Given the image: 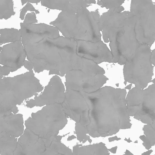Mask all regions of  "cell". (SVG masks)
<instances>
[{"label": "cell", "mask_w": 155, "mask_h": 155, "mask_svg": "<svg viewBox=\"0 0 155 155\" xmlns=\"http://www.w3.org/2000/svg\"><path fill=\"white\" fill-rule=\"evenodd\" d=\"M66 91L73 90L91 93L102 87L108 78L104 74L74 70L65 75Z\"/></svg>", "instance_id": "cell-11"}, {"label": "cell", "mask_w": 155, "mask_h": 155, "mask_svg": "<svg viewBox=\"0 0 155 155\" xmlns=\"http://www.w3.org/2000/svg\"><path fill=\"white\" fill-rule=\"evenodd\" d=\"M9 69L6 66L0 65V79L2 78L3 76L8 75L10 72Z\"/></svg>", "instance_id": "cell-25"}, {"label": "cell", "mask_w": 155, "mask_h": 155, "mask_svg": "<svg viewBox=\"0 0 155 155\" xmlns=\"http://www.w3.org/2000/svg\"><path fill=\"white\" fill-rule=\"evenodd\" d=\"M132 84H131L130 83V84H129L127 86H126L125 87V89H128V90H130L131 89V87H132Z\"/></svg>", "instance_id": "cell-32"}, {"label": "cell", "mask_w": 155, "mask_h": 155, "mask_svg": "<svg viewBox=\"0 0 155 155\" xmlns=\"http://www.w3.org/2000/svg\"><path fill=\"white\" fill-rule=\"evenodd\" d=\"M0 45L7 43H13L21 40L20 29L12 28L1 29L0 31Z\"/></svg>", "instance_id": "cell-18"}, {"label": "cell", "mask_w": 155, "mask_h": 155, "mask_svg": "<svg viewBox=\"0 0 155 155\" xmlns=\"http://www.w3.org/2000/svg\"><path fill=\"white\" fill-rule=\"evenodd\" d=\"M77 138V137L74 135H71L68 137V140H71L74 138Z\"/></svg>", "instance_id": "cell-31"}, {"label": "cell", "mask_w": 155, "mask_h": 155, "mask_svg": "<svg viewBox=\"0 0 155 155\" xmlns=\"http://www.w3.org/2000/svg\"><path fill=\"white\" fill-rule=\"evenodd\" d=\"M65 97V88L61 79L57 75L53 76L44 91L33 99L26 101V106L29 108L51 104H62Z\"/></svg>", "instance_id": "cell-12"}, {"label": "cell", "mask_w": 155, "mask_h": 155, "mask_svg": "<svg viewBox=\"0 0 155 155\" xmlns=\"http://www.w3.org/2000/svg\"><path fill=\"white\" fill-rule=\"evenodd\" d=\"M35 12L36 14H39V12L36 9L33 5L30 3L28 2L26 5L22 8L20 14L19 18L21 20H23L25 18V15L27 11Z\"/></svg>", "instance_id": "cell-23"}, {"label": "cell", "mask_w": 155, "mask_h": 155, "mask_svg": "<svg viewBox=\"0 0 155 155\" xmlns=\"http://www.w3.org/2000/svg\"><path fill=\"white\" fill-rule=\"evenodd\" d=\"M21 1L22 5H23L24 4L26 3H27L28 2L27 1L21 0Z\"/></svg>", "instance_id": "cell-34"}, {"label": "cell", "mask_w": 155, "mask_h": 155, "mask_svg": "<svg viewBox=\"0 0 155 155\" xmlns=\"http://www.w3.org/2000/svg\"><path fill=\"white\" fill-rule=\"evenodd\" d=\"M24 67L29 71L32 70L34 68V64L31 62L25 60L24 62Z\"/></svg>", "instance_id": "cell-26"}, {"label": "cell", "mask_w": 155, "mask_h": 155, "mask_svg": "<svg viewBox=\"0 0 155 155\" xmlns=\"http://www.w3.org/2000/svg\"><path fill=\"white\" fill-rule=\"evenodd\" d=\"M100 17L98 11L90 12L83 7L76 12L61 11L49 24L56 27L65 38L96 42L101 39Z\"/></svg>", "instance_id": "cell-3"}, {"label": "cell", "mask_w": 155, "mask_h": 155, "mask_svg": "<svg viewBox=\"0 0 155 155\" xmlns=\"http://www.w3.org/2000/svg\"><path fill=\"white\" fill-rule=\"evenodd\" d=\"M33 70L13 77H4L0 81V116L18 111L17 105L43 89Z\"/></svg>", "instance_id": "cell-4"}, {"label": "cell", "mask_w": 155, "mask_h": 155, "mask_svg": "<svg viewBox=\"0 0 155 155\" xmlns=\"http://www.w3.org/2000/svg\"><path fill=\"white\" fill-rule=\"evenodd\" d=\"M127 81H124V84H125V85H126V84H127Z\"/></svg>", "instance_id": "cell-36"}, {"label": "cell", "mask_w": 155, "mask_h": 155, "mask_svg": "<svg viewBox=\"0 0 155 155\" xmlns=\"http://www.w3.org/2000/svg\"><path fill=\"white\" fill-rule=\"evenodd\" d=\"M151 56L150 46L140 45L124 65V80L134 84L139 89H144L151 82L153 75Z\"/></svg>", "instance_id": "cell-8"}, {"label": "cell", "mask_w": 155, "mask_h": 155, "mask_svg": "<svg viewBox=\"0 0 155 155\" xmlns=\"http://www.w3.org/2000/svg\"><path fill=\"white\" fill-rule=\"evenodd\" d=\"M117 147V146H116L110 149H108V150L112 153H115L116 152Z\"/></svg>", "instance_id": "cell-29"}, {"label": "cell", "mask_w": 155, "mask_h": 155, "mask_svg": "<svg viewBox=\"0 0 155 155\" xmlns=\"http://www.w3.org/2000/svg\"><path fill=\"white\" fill-rule=\"evenodd\" d=\"M20 25L27 58L35 72L49 70V75L63 77L78 67L81 57L76 52V40L60 36L56 27L45 23Z\"/></svg>", "instance_id": "cell-1"}, {"label": "cell", "mask_w": 155, "mask_h": 155, "mask_svg": "<svg viewBox=\"0 0 155 155\" xmlns=\"http://www.w3.org/2000/svg\"><path fill=\"white\" fill-rule=\"evenodd\" d=\"M0 138H16L24 132L22 114L6 113L0 117Z\"/></svg>", "instance_id": "cell-15"}, {"label": "cell", "mask_w": 155, "mask_h": 155, "mask_svg": "<svg viewBox=\"0 0 155 155\" xmlns=\"http://www.w3.org/2000/svg\"><path fill=\"white\" fill-rule=\"evenodd\" d=\"M36 14L34 12L28 13L25 15L23 23L25 24H35L37 23Z\"/></svg>", "instance_id": "cell-24"}, {"label": "cell", "mask_w": 155, "mask_h": 155, "mask_svg": "<svg viewBox=\"0 0 155 155\" xmlns=\"http://www.w3.org/2000/svg\"><path fill=\"white\" fill-rule=\"evenodd\" d=\"M72 152V155H110L105 144L102 142L86 146L77 144Z\"/></svg>", "instance_id": "cell-17"}, {"label": "cell", "mask_w": 155, "mask_h": 155, "mask_svg": "<svg viewBox=\"0 0 155 155\" xmlns=\"http://www.w3.org/2000/svg\"><path fill=\"white\" fill-rule=\"evenodd\" d=\"M76 49L79 56L98 64L104 62L113 63V57L111 51L101 41L93 42L77 40Z\"/></svg>", "instance_id": "cell-13"}, {"label": "cell", "mask_w": 155, "mask_h": 155, "mask_svg": "<svg viewBox=\"0 0 155 155\" xmlns=\"http://www.w3.org/2000/svg\"><path fill=\"white\" fill-rule=\"evenodd\" d=\"M26 57V53L20 40L2 47L0 53V64L13 72L24 65Z\"/></svg>", "instance_id": "cell-14"}, {"label": "cell", "mask_w": 155, "mask_h": 155, "mask_svg": "<svg viewBox=\"0 0 155 155\" xmlns=\"http://www.w3.org/2000/svg\"><path fill=\"white\" fill-rule=\"evenodd\" d=\"M130 11L136 18L137 40L150 47L155 41V5L151 0H132Z\"/></svg>", "instance_id": "cell-10"}, {"label": "cell", "mask_w": 155, "mask_h": 155, "mask_svg": "<svg viewBox=\"0 0 155 155\" xmlns=\"http://www.w3.org/2000/svg\"><path fill=\"white\" fill-rule=\"evenodd\" d=\"M28 2L30 3H35L37 5H38V3L40 2L41 0H28L27 1Z\"/></svg>", "instance_id": "cell-30"}, {"label": "cell", "mask_w": 155, "mask_h": 155, "mask_svg": "<svg viewBox=\"0 0 155 155\" xmlns=\"http://www.w3.org/2000/svg\"><path fill=\"white\" fill-rule=\"evenodd\" d=\"M80 92L86 107L76 123L85 127L89 136L105 137L116 134L120 129L131 127L125 89L105 86L92 92Z\"/></svg>", "instance_id": "cell-2"}, {"label": "cell", "mask_w": 155, "mask_h": 155, "mask_svg": "<svg viewBox=\"0 0 155 155\" xmlns=\"http://www.w3.org/2000/svg\"><path fill=\"white\" fill-rule=\"evenodd\" d=\"M136 18L129 12L124 23L120 27L107 31L103 38L109 46L113 57V63L124 65L140 45L135 31Z\"/></svg>", "instance_id": "cell-5"}, {"label": "cell", "mask_w": 155, "mask_h": 155, "mask_svg": "<svg viewBox=\"0 0 155 155\" xmlns=\"http://www.w3.org/2000/svg\"><path fill=\"white\" fill-rule=\"evenodd\" d=\"M151 82H152L153 84H155V79L154 78L153 80H152L151 81Z\"/></svg>", "instance_id": "cell-35"}, {"label": "cell", "mask_w": 155, "mask_h": 155, "mask_svg": "<svg viewBox=\"0 0 155 155\" xmlns=\"http://www.w3.org/2000/svg\"><path fill=\"white\" fill-rule=\"evenodd\" d=\"M62 136L47 139L39 137L27 128L17 141L14 155H72L71 149L61 142Z\"/></svg>", "instance_id": "cell-7"}, {"label": "cell", "mask_w": 155, "mask_h": 155, "mask_svg": "<svg viewBox=\"0 0 155 155\" xmlns=\"http://www.w3.org/2000/svg\"><path fill=\"white\" fill-rule=\"evenodd\" d=\"M67 117L62 104L48 105L25 121L26 128L39 137L48 139L58 135L67 123Z\"/></svg>", "instance_id": "cell-6"}, {"label": "cell", "mask_w": 155, "mask_h": 155, "mask_svg": "<svg viewBox=\"0 0 155 155\" xmlns=\"http://www.w3.org/2000/svg\"><path fill=\"white\" fill-rule=\"evenodd\" d=\"M75 128L77 138L78 140L83 143H85L87 140L90 143L92 142L90 136L87 135L88 133L85 127L75 123Z\"/></svg>", "instance_id": "cell-21"}, {"label": "cell", "mask_w": 155, "mask_h": 155, "mask_svg": "<svg viewBox=\"0 0 155 155\" xmlns=\"http://www.w3.org/2000/svg\"><path fill=\"white\" fill-rule=\"evenodd\" d=\"M123 155H132L130 152L127 150L125 153Z\"/></svg>", "instance_id": "cell-33"}, {"label": "cell", "mask_w": 155, "mask_h": 155, "mask_svg": "<svg viewBox=\"0 0 155 155\" xmlns=\"http://www.w3.org/2000/svg\"><path fill=\"white\" fill-rule=\"evenodd\" d=\"M120 139H121V138H118L116 136L113 137H110L108 139L109 141V142L113 141L114 140H118Z\"/></svg>", "instance_id": "cell-28"}, {"label": "cell", "mask_w": 155, "mask_h": 155, "mask_svg": "<svg viewBox=\"0 0 155 155\" xmlns=\"http://www.w3.org/2000/svg\"><path fill=\"white\" fill-rule=\"evenodd\" d=\"M124 2L123 1L98 0L97 4L102 8L105 7L107 9H110L119 7Z\"/></svg>", "instance_id": "cell-22"}, {"label": "cell", "mask_w": 155, "mask_h": 155, "mask_svg": "<svg viewBox=\"0 0 155 155\" xmlns=\"http://www.w3.org/2000/svg\"><path fill=\"white\" fill-rule=\"evenodd\" d=\"M0 52H1L2 51V47H0Z\"/></svg>", "instance_id": "cell-37"}, {"label": "cell", "mask_w": 155, "mask_h": 155, "mask_svg": "<svg viewBox=\"0 0 155 155\" xmlns=\"http://www.w3.org/2000/svg\"><path fill=\"white\" fill-rule=\"evenodd\" d=\"M126 101L129 116L150 125L155 130V84L144 89L133 87L128 91Z\"/></svg>", "instance_id": "cell-9"}, {"label": "cell", "mask_w": 155, "mask_h": 155, "mask_svg": "<svg viewBox=\"0 0 155 155\" xmlns=\"http://www.w3.org/2000/svg\"><path fill=\"white\" fill-rule=\"evenodd\" d=\"M13 6L12 0H0V19L7 20L14 15Z\"/></svg>", "instance_id": "cell-19"}, {"label": "cell", "mask_w": 155, "mask_h": 155, "mask_svg": "<svg viewBox=\"0 0 155 155\" xmlns=\"http://www.w3.org/2000/svg\"><path fill=\"white\" fill-rule=\"evenodd\" d=\"M17 138L4 142H0V155H14V151L17 145Z\"/></svg>", "instance_id": "cell-20"}, {"label": "cell", "mask_w": 155, "mask_h": 155, "mask_svg": "<svg viewBox=\"0 0 155 155\" xmlns=\"http://www.w3.org/2000/svg\"><path fill=\"white\" fill-rule=\"evenodd\" d=\"M151 61L152 64L155 66V49L151 51Z\"/></svg>", "instance_id": "cell-27"}, {"label": "cell", "mask_w": 155, "mask_h": 155, "mask_svg": "<svg viewBox=\"0 0 155 155\" xmlns=\"http://www.w3.org/2000/svg\"><path fill=\"white\" fill-rule=\"evenodd\" d=\"M41 5L52 9L62 11H76L84 7L83 0H44L41 1Z\"/></svg>", "instance_id": "cell-16"}]
</instances>
